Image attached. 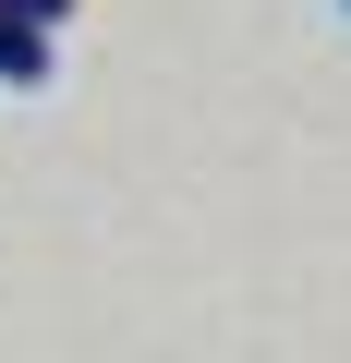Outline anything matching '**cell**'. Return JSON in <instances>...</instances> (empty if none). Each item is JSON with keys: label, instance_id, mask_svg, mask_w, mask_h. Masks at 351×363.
<instances>
[{"label": "cell", "instance_id": "cell-1", "mask_svg": "<svg viewBox=\"0 0 351 363\" xmlns=\"http://www.w3.org/2000/svg\"><path fill=\"white\" fill-rule=\"evenodd\" d=\"M0 85H49V25H13V13H0Z\"/></svg>", "mask_w": 351, "mask_h": 363}, {"label": "cell", "instance_id": "cell-2", "mask_svg": "<svg viewBox=\"0 0 351 363\" xmlns=\"http://www.w3.org/2000/svg\"><path fill=\"white\" fill-rule=\"evenodd\" d=\"M0 13H13V25H49V37H61V25H73V0H0Z\"/></svg>", "mask_w": 351, "mask_h": 363}]
</instances>
